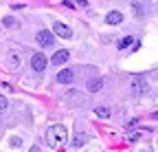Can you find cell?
<instances>
[{"label":"cell","instance_id":"cell-1","mask_svg":"<svg viewBox=\"0 0 158 152\" xmlns=\"http://www.w3.org/2000/svg\"><path fill=\"white\" fill-rule=\"evenodd\" d=\"M68 139V130L64 128V126H51L48 130H46V143L51 145V148H59L64 141Z\"/></svg>","mask_w":158,"mask_h":152},{"label":"cell","instance_id":"cell-2","mask_svg":"<svg viewBox=\"0 0 158 152\" xmlns=\"http://www.w3.org/2000/svg\"><path fill=\"white\" fill-rule=\"evenodd\" d=\"M35 37H37V44L44 46V49L53 46V42H55V33H51V31H37Z\"/></svg>","mask_w":158,"mask_h":152},{"label":"cell","instance_id":"cell-3","mask_svg":"<svg viewBox=\"0 0 158 152\" xmlns=\"http://www.w3.org/2000/svg\"><path fill=\"white\" fill-rule=\"evenodd\" d=\"M31 68L37 71V73L46 68V58H44V53H35L33 58H31Z\"/></svg>","mask_w":158,"mask_h":152},{"label":"cell","instance_id":"cell-4","mask_svg":"<svg viewBox=\"0 0 158 152\" xmlns=\"http://www.w3.org/2000/svg\"><path fill=\"white\" fill-rule=\"evenodd\" d=\"M53 33H57L59 37H64V40L73 37V31H70V27H66L64 22H55V24H53Z\"/></svg>","mask_w":158,"mask_h":152},{"label":"cell","instance_id":"cell-5","mask_svg":"<svg viewBox=\"0 0 158 152\" xmlns=\"http://www.w3.org/2000/svg\"><path fill=\"white\" fill-rule=\"evenodd\" d=\"M68 58H70V53H68V51H57L53 58H51V64H53V66H62V64L68 62Z\"/></svg>","mask_w":158,"mask_h":152},{"label":"cell","instance_id":"cell-6","mask_svg":"<svg viewBox=\"0 0 158 152\" xmlns=\"http://www.w3.org/2000/svg\"><path fill=\"white\" fill-rule=\"evenodd\" d=\"M132 93H134V95L147 93V82H145L143 77H134V82H132Z\"/></svg>","mask_w":158,"mask_h":152},{"label":"cell","instance_id":"cell-7","mask_svg":"<svg viewBox=\"0 0 158 152\" xmlns=\"http://www.w3.org/2000/svg\"><path fill=\"white\" fill-rule=\"evenodd\" d=\"M73 77H75V73H73L70 68H62V71L57 73V82H59V84H70Z\"/></svg>","mask_w":158,"mask_h":152},{"label":"cell","instance_id":"cell-8","mask_svg":"<svg viewBox=\"0 0 158 152\" xmlns=\"http://www.w3.org/2000/svg\"><path fill=\"white\" fill-rule=\"evenodd\" d=\"M106 22H108V24H121V22H123V13H121V11H110V13L106 15Z\"/></svg>","mask_w":158,"mask_h":152},{"label":"cell","instance_id":"cell-9","mask_svg":"<svg viewBox=\"0 0 158 152\" xmlns=\"http://www.w3.org/2000/svg\"><path fill=\"white\" fill-rule=\"evenodd\" d=\"M101 86H103V80H90V82H88V90H90V93L101 90Z\"/></svg>","mask_w":158,"mask_h":152},{"label":"cell","instance_id":"cell-10","mask_svg":"<svg viewBox=\"0 0 158 152\" xmlns=\"http://www.w3.org/2000/svg\"><path fill=\"white\" fill-rule=\"evenodd\" d=\"M94 115L101 117V119H108V117H110V110H108L106 106H97V108H94Z\"/></svg>","mask_w":158,"mask_h":152},{"label":"cell","instance_id":"cell-11","mask_svg":"<svg viewBox=\"0 0 158 152\" xmlns=\"http://www.w3.org/2000/svg\"><path fill=\"white\" fill-rule=\"evenodd\" d=\"M130 44H132V37H130V35H125V37H123V40H118V44H116V46H118V49H121V51H123V49H127Z\"/></svg>","mask_w":158,"mask_h":152},{"label":"cell","instance_id":"cell-12","mask_svg":"<svg viewBox=\"0 0 158 152\" xmlns=\"http://www.w3.org/2000/svg\"><path fill=\"white\" fill-rule=\"evenodd\" d=\"M84 143H86V135H77L75 141H73V145H77V148H79V145H84Z\"/></svg>","mask_w":158,"mask_h":152},{"label":"cell","instance_id":"cell-13","mask_svg":"<svg viewBox=\"0 0 158 152\" xmlns=\"http://www.w3.org/2000/svg\"><path fill=\"white\" fill-rule=\"evenodd\" d=\"M2 22H5V27H15V18H11V15H9V18H5Z\"/></svg>","mask_w":158,"mask_h":152},{"label":"cell","instance_id":"cell-14","mask_svg":"<svg viewBox=\"0 0 158 152\" xmlns=\"http://www.w3.org/2000/svg\"><path fill=\"white\" fill-rule=\"evenodd\" d=\"M7 106H9V104H7V99L2 97V95H0V112H5V110H7Z\"/></svg>","mask_w":158,"mask_h":152},{"label":"cell","instance_id":"cell-15","mask_svg":"<svg viewBox=\"0 0 158 152\" xmlns=\"http://www.w3.org/2000/svg\"><path fill=\"white\" fill-rule=\"evenodd\" d=\"M20 145H22V139L13 137V139H11V148H20Z\"/></svg>","mask_w":158,"mask_h":152},{"label":"cell","instance_id":"cell-16","mask_svg":"<svg viewBox=\"0 0 158 152\" xmlns=\"http://www.w3.org/2000/svg\"><path fill=\"white\" fill-rule=\"evenodd\" d=\"M29 152H40V148H37V145H31V150H29Z\"/></svg>","mask_w":158,"mask_h":152},{"label":"cell","instance_id":"cell-17","mask_svg":"<svg viewBox=\"0 0 158 152\" xmlns=\"http://www.w3.org/2000/svg\"><path fill=\"white\" fill-rule=\"evenodd\" d=\"M154 119H158V110H156V112H154Z\"/></svg>","mask_w":158,"mask_h":152}]
</instances>
